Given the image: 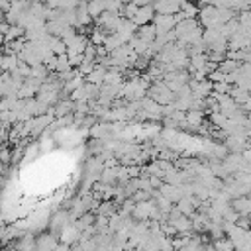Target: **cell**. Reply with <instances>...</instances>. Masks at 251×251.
Instances as JSON below:
<instances>
[{"instance_id": "obj_1", "label": "cell", "mask_w": 251, "mask_h": 251, "mask_svg": "<svg viewBox=\"0 0 251 251\" xmlns=\"http://www.w3.org/2000/svg\"><path fill=\"white\" fill-rule=\"evenodd\" d=\"M147 96L149 98H153L155 102H159V104H173V100L176 98V94L163 82V80H157V82H153V84H149L147 86Z\"/></svg>"}, {"instance_id": "obj_2", "label": "cell", "mask_w": 251, "mask_h": 251, "mask_svg": "<svg viewBox=\"0 0 251 251\" xmlns=\"http://www.w3.org/2000/svg\"><path fill=\"white\" fill-rule=\"evenodd\" d=\"M151 22H153V25L157 29V35H163V33L171 31L175 27V24H176L173 14H157V12H155V16H153Z\"/></svg>"}, {"instance_id": "obj_3", "label": "cell", "mask_w": 251, "mask_h": 251, "mask_svg": "<svg viewBox=\"0 0 251 251\" xmlns=\"http://www.w3.org/2000/svg\"><path fill=\"white\" fill-rule=\"evenodd\" d=\"M126 41H129L133 35H135V31H137V24L131 20V18H124L122 16V20H120V25H118V29H116Z\"/></svg>"}, {"instance_id": "obj_4", "label": "cell", "mask_w": 251, "mask_h": 251, "mask_svg": "<svg viewBox=\"0 0 251 251\" xmlns=\"http://www.w3.org/2000/svg\"><path fill=\"white\" fill-rule=\"evenodd\" d=\"M88 41H90V39H88L84 33H76V35L67 43V55H78V53H82Z\"/></svg>"}, {"instance_id": "obj_5", "label": "cell", "mask_w": 251, "mask_h": 251, "mask_svg": "<svg viewBox=\"0 0 251 251\" xmlns=\"http://www.w3.org/2000/svg\"><path fill=\"white\" fill-rule=\"evenodd\" d=\"M153 16H155L153 4H143V6L137 8V12H135V16H133L131 20H133L137 25H141V24H149V22L153 20Z\"/></svg>"}, {"instance_id": "obj_6", "label": "cell", "mask_w": 251, "mask_h": 251, "mask_svg": "<svg viewBox=\"0 0 251 251\" xmlns=\"http://www.w3.org/2000/svg\"><path fill=\"white\" fill-rule=\"evenodd\" d=\"M57 243H59V235H55L53 231L35 237V249H55Z\"/></svg>"}, {"instance_id": "obj_7", "label": "cell", "mask_w": 251, "mask_h": 251, "mask_svg": "<svg viewBox=\"0 0 251 251\" xmlns=\"http://www.w3.org/2000/svg\"><path fill=\"white\" fill-rule=\"evenodd\" d=\"M135 35H137V37H141L143 41L151 43V41L157 37V29H155L153 22H149V24H141V25H137V31H135Z\"/></svg>"}, {"instance_id": "obj_8", "label": "cell", "mask_w": 251, "mask_h": 251, "mask_svg": "<svg viewBox=\"0 0 251 251\" xmlns=\"http://www.w3.org/2000/svg\"><path fill=\"white\" fill-rule=\"evenodd\" d=\"M159 192H161V194H165L173 204H176V202L182 198L180 188H178V186H175V184H169V182H163V184L159 186Z\"/></svg>"}, {"instance_id": "obj_9", "label": "cell", "mask_w": 251, "mask_h": 251, "mask_svg": "<svg viewBox=\"0 0 251 251\" xmlns=\"http://www.w3.org/2000/svg\"><path fill=\"white\" fill-rule=\"evenodd\" d=\"M226 147L229 149V153H241L247 147V141L243 137H237V135H227L226 137Z\"/></svg>"}, {"instance_id": "obj_10", "label": "cell", "mask_w": 251, "mask_h": 251, "mask_svg": "<svg viewBox=\"0 0 251 251\" xmlns=\"http://www.w3.org/2000/svg\"><path fill=\"white\" fill-rule=\"evenodd\" d=\"M169 224H173V227H175V231L176 233H186V231H192V220H190V216H178L176 220H173V222H169Z\"/></svg>"}, {"instance_id": "obj_11", "label": "cell", "mask_w": 251, "mask_h": 251, "mask_svg": "<svg viewBox=\"0 0 251 251\" xmlns=\"http://www.w3.org/2000/svg\"><path fill=\"white\" fill-rule=\"evenodd\" d=\"M184 120H186L190 126H194V127H200V126H204L206 114H204V110H186V114H184Z\"/></svg>"}, {"instance_id": "obj_12", "label": "cell", "mask_w": 251, "mask_h": 251, "mask_svg": "<svg viewBox=\"0 0 251 251\" xmlns=\"http://www.w3.org/2000/svg\"><path fill=\"white\" fill-rule=\"evenodd\" d=\"M122 43H127V41H126L118 31H114V33H108V35L104 37V43H102V45H104V47H106V51L110 53V51H114L116 47H120Z\"/></svg>"}, {"instance_id": "obj_13", "label": "cell", "mask_w": 251, "mask_h": 251, "mask_svg": "<svg viewBox=\"0 0 251 251\" xmlns=\"http://www.w3.org/2000/svg\"><path fill=\"white\" fill-rule=\"evenodd\" d=\"M106 71H108V67H104V65H100V63H96V67H94V71L90 73V75H86L84 78L88 80V82H92V84H102L104 82V75H106Z\"/></svg>"}, {"instance_id": "obj_14", "label": "cell", "mask_w": 251, "mask_h": 251, "mask_svg": "<svg viewBox=\"0 0 251 251\" xmlns=\"http://www.w3.org/2000/svg\"><path fill=\"white\" fill-rule=\"evenodd\" d=\"M18 63H20V59H18V55H14V53H2L0 55V69L2 71H14L16 67H18Z\"/></svg>"}, {"instance_id": "obj_15", "label": "cell", "mask_w": 251, "mask_h": 251, "mask_svg": "<svg viewBox=\"0 0 251 251\" xmlns=\"http://www.w3.org/2000/svg\"><path fill=\"white\" fill-rule=\"evenodd\" d=\"M47 45H49L51 53H55V55H63V53H67V43H65L59 35H49Z\"/></svg>"}, {"instance_id": "obj_16", "label": "cell", "mask_w": 251, "mask_h": 251, "mask_svg": "<svg viewBox=\"0 0 251 251\" xmlns=\"http://www.w3.org/2000/svg\"><path fill=\"white\" fill-rule=\"evenodd\" d=\"M116 210H118V204H116V202L110 198V200L100 202V204H98V208L94 210V214H96V216H106V218H110V216H112Z\"/></svg>"}, {"instance_id": "obj_17", "label": "cell", "mask_w": 251, "mask_h": 251, "mask_svg": "<svg viewBox=\"0 0 251 251\" xmlns=\"http://www.w3.org/2000/svg\"><path fill=\"white\" fill-rule=\"evenodd\" d=\"M229 96H231V98H233V100H235V102L241 106V104H243V102H245V100H247L251 94H249L245 88H239V86L231 84V88H229Z\"/></svg>"}, {"instance_id": "obj_18", "label": "cell", "mask_w": 251, "mask_h": 251, "mask_svg": "<svg viewBox=\"0 0 251 251\" xmlns=\"http://www.w3.org/2000/svg\"><path fill=\"white\" fill-rule=\"evenodd\" d=\"M180 12H182L186 18H196L200 10H198V6H196L192 0H182V2H180Z\"/></svg>"}, {"instance_id": "obj_19", "label": "cell", "mask_w": 251, "mask_h": 251, "mask_svg": "<svg viewBox=\"0 0 251 251\" xmlns=\"http://www.w3.org/2000/svg\"><path fill=\"white\" fill-rule=\"evenodd\" d=\"M116 171H118V165H114V167H104L102 173H100V180L106 182V184H116Z\"/></svg>"}, {"instance_id": "obj_20", "label": "cell", "mask_w": 251, "mask_h": 251, "mask_svg": "<svg viewBox=\"0 0 251 251\" xmlns=\"http://www.w3.org/2000/svg\"><path fill=\"white\" fill-rule=\"evenodd\" d=\"M127 43L131 45V49H133L137 55H145V51H147V47H149V43H147V41H143V39H141V37H137V35H133Z\"/></svg>"}, {"instance_id": "obj_21", "label": "cell", "mask_w": 251, "mask_h": 251, "mask_svg": "<svg viewBox=\"0 0 251 251\" xmlns=\"http://www.w3.org/2000/svg\"><path fill=\"white\" fill-rule=\"evenodd\" d=\"M86 10H88V14H90L92 20H94V18H98L106 8H104V4H102L100 0H86Z\"/></svg>"}, {"instance_id": "obj_22", "label": "cell", "mask_w": 251, "mask_h": 251, "mask_svg": "<svg viewBox=\"0 0 251 251\" xmlns=\"http://www.w3.org/2000/svg\"><path fill=\"white\" fill-rule=\"evenodd\" d=\"M239 65H241V61H235V59L226 57V59H222V61L218 63V69L224 71V73H231V71H235Z\"/></svg>"}, {"instance_id": "obj_23", "label": "cell", "mask_w": 251, "mask_h": 251, "mask_svg": "<svg viewBox=\"0 0 251 251\" xmlns=\"http://www.w3.org/2000/svg\"><path fill=\"white\" fill-rule=\"evenodd\" d=\"M176 208H178V210H180L184 216H190V214L196 210V208L192 206V202H190V198H188V196H182V198L176 202Z\"/></svg>"}, {"instance_id": "obj_24", "label": "cell", "mask_w": 251, "mask_h": 251, "mask_svg": "<svg viewBox=\"0 0 251 251\" xmlns=\"http://www.w3.org/2000/svg\"><path fill=\"white\" fill-rule=\"evenodd\" d=\"M94 67H96V61H94V59H82V63L76 67V71H78L82 76H86V75H90V73L94 71Z\"/></svg>"}, {"instance_id": "obj_25", "label": "cell", "mask_w": 251, "mask_h": 251, "mask_svg": "<svg viewBox=\"0 0 251 251\" xmlns=\"http://www.w3.org/2000/svg\"><path fill=\"white\" fill-rule=\"evenodd\" d=\"M71 69V63H69V55L63 53V55H57V65H55V71L57 73H65Z\"/></svg>"}, {"instance_id": "obj_26", "label": "cell", "mask_w": 251, "mask_h": 251, "mask_svg": "<svg viewBox=\"0 0 251 251\" xmlns=\"http://www.w3.org/2000/svg\"><path fill=\"white\" fill-rule=\"evenodd\" d=\"M137 4H133V2H127V4H124V8H122V16L124 18H133L135 16V12H137Z\"/></svg>"}, {"instance_id": "obj_27", "label": "cell", "mask_w": 251, "mask_h": 251, "mask_svg": "<svg viewBox=\"0 0 251 251\" xmlns=\"http://www.w3.org/2000/svg\"><path fill=\"white\" fill-rule=\"evenodd\" d=\"M226 76H227V73H224V71H220V69H214L212 73H208V78H210L212 82H226Z\"/></svg>"}, {"instance_id": "obj_28", "label": "cell", "mask_w": 251, "mask_h": 251, "mask_svg": "<svg viewBox=\"0 0 251 251\" xmlns=\"http://www.w3.org/2000/svg\"><path fill=\"white\" fill-rule=\"evenodd\" d=\"M104 37H106V35L102 33V29H100V27H96V29L90 33V37H88V39H90L94 45H102V43H104Z\"/></svg>"}, {"instance_id": "obj_29", "label": "cell", "mask_w": 251, "mask_h": 251, "mask_svg": "<svg viewBox=\"0 0 251 251\" xmlns=\"http://www.w3.org/2000/svg\"><path fill=\"white\" fill-rule=\"evenodd\" d=\"M229 88H231V84H227V82H214L212 92L214 94H229Z\"/></svg>"}, {"instance_id": "obj_30", "label": "cell", "mask_w": 251, "mask_h": 251, "mask_svg": "<svg viewBox=\"0 0 251 251\" xmlns=\"http://www.w3.org/2000/svg\"><path fill=\"white\" fill-rule=\"evenodd\" d=\"M82 55H84V59H94L96 61V45L92 41H88L86 47H84V51H82Z\"/></svg>"}, {"instance_id": "obj_31", "label": "cell", "mask_w": 251, "mask_h": 251, "mask_svg": "<svg viewBox=\"0 0 251 251\" xmlns=\"http://www.w3.org/2000/svg\"><path fill=\"white\" fill-rule=\"evenodd\" d=\"M239 73L245 76V78H251V61H243L239 65Z\"/></svg>"}, {"instance_id": "obj_32", "label": "cell", "mask_w": 251, "mask_h": 251, "mask_svg": "<svg viewBox=\"0 0 251 251\" xmlns=\"http://www.w3.org/2000/svg\"><path fill=\"white\" fill-rule=\"evenodd\" d=\"M80 0H59V8H76Z\"/></svg>"}, {"instance_id": "obj_33", "label": "cell", "mask_w": 251, "mask_h": 251, "mask_svg": "<svg viewBox=\"0 0 251 251\" xmlns=\"http://www.w3.org/2000/svg\"><path fill=\"white\" fill-rule=\"evenodd\" d=\"M241 108H243V112H245V114H249V112H251V96L241 104Z\"/></svg>"}, {"instance_id": "obj_34", "label": "cell", "mask_w": 251, "mask_h": 251, "mask_svg": "<svg viewBox=\"0 0 251 251\" xmlns=\"http://www.w3.org/2000/svg\"><path fill=\"white\" fill-rule=\"evenodd\" d=\"M29 2H35V0H29Z\"/></svg>"}]
</instances>
